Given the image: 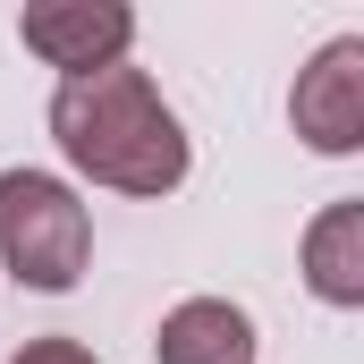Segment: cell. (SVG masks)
<instances>
[{"label": "cell", "mask_w": 364, "mask_h": 364, "mask_svg": "<svg viewBox=\"0 0 364 364\" xmlns=\"http://www.w3.org/2000/svg\"><path fill=\"white\" fill-rule=\"evenodd\" d=\"M255 356H263L255 314L229 305V296H186L153 331V364H255Z\"/></svg>", "instance_id": "cell-5"}, {"label": "cell", "mask_w": 364, "mask_h": 364, "mask_svg": "<svg viewBox=\"0 0 364 364\" xmlns=\"http://www.w3.org/2000/svg\"><path fill=\"white\" fill-rule=\"evenodd\" d=\"M9 364H102V356H93L85 339H26Z\"/></svg>", "instance_id": "cell-7"}, {"label": "cell", "mask_w": 364, "mask_h": 364, "mask_svg": "<svg viewBox=\"0 0 364 364\" xmlns=\"http://www.w3.org/2000/svg\"><path fill=\"white\" fill-rule=\"evenodd\" d=\"M51 144H60V161L77 178L110 186V195H144V203H161L195 170V144H186L178 110L127 60L102 68V77H68L51 93Z\"/></svg>", "instance_id": "cell-1"}, {"label": "cell", "mask_w": 364, "mask_h": 364, "mask_svg": "<svg viewBox=\"0 0 364 364\" xmlns=\"http://www.w3.org/2000/svg\"><path fill=\"white\" fill-rule=\"evenodd\" d=\"M305 288L322 305H339V314L364 305V203L356 195L314 212V229H305Z\"/></svg>", "instance_id": "cell-6"}, {"label": "cell", "mask_w": 364, "mask_h": 364, "mask_svg": "<svg viewBox=\"0 0 364 364\" xmlns=\"http://www.w3.org/2000/svg\"><path fill=\"white\" fill-rule=\"evenodd\" d=\"M0 263L34 296H68L93 263V212L51 170H0Z\"/></svg>", "instance_id": "cell-2"}, {"label": "cell", "mask_w": 364, "mask_h": 364, "mask_svg": "<svg viewBox=\"0 0 364 364\" xmlns=\"http://www.w3.org/2000/svg\"><path fill=\"white\" fill-rule=\"evenodd\" d=\"M17 43H26L43 68H60V85H68V77H102V68L127 60L136 9H127V0H26V9H17Z\"/></svg>", "instance_id": "cell-3"}, {"label": "cell", "mask_w": 364, "mask_h": 364, "mask_svg": "<svg viewBox=\"0 0 364 364\" xmlns=\"http://www.w3.org/2000/svg\"><path fill=\"white\" fill-rule=\"evenodd\" d=\"M288 119L314 153L348 161L364 153V34H331L305 68H296V93H288Z\"/></svg>", "instance_id": "cell-4"}]
</instances>
